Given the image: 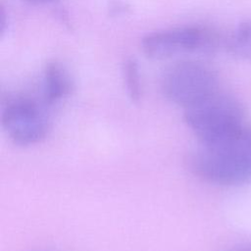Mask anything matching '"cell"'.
Returning a JSON list of instances; mask_svg holds the SVG:
<instances>
[{
    "label": "cell",
    "mask_w": 251,
    "mask_h": 251,
    "mask_svg": "<svg viewBox=\"0 0 251 251\" xmlns=\"http://www.w3.org/2000/svg\"><path fill=\"white\" fill-rule=\"evenodd\" d=\"M244 108L234 97L216 91L184 109V122L204 146L224 145L244 136Z\"/></svg>",
    "instance_id": "cell-1"
},
{
    "label": "cell",
    "mask_w": 251,
    "mask_h": 251,
    "mask_svg": "<svg viewBox=\"0 0 251 251\" xmlns=\"http://www.w3.org/2000/svg\"><path fill=\"white\" fill-rule=\"evenodd\" d=\"M245 132V131H244ZM198 177L221 185H238L251 179V148L244 140L195 150L186 160Z\"/></svg>",
    "instance_id": "cell-2"
},
{
    "label": "cell",
    "mask_w": 251,
    "mask_h": 251,
    "mask_svg": "<svg viewBox=\"0 0 251 251\" xmlns=\"http://www.w3.org/2000/svg\"><path fill=\"white\" fill-rule=\"evenodd\" d=\"M161 86L169 101L185 109L218 91V77L205 64L182 61L166 70Z\"/></svg>",
    "instance_id": "cell-3"
},
{
    "label": "cell",
    "mask_w": 251,
    "mask_h": 251,
    "mask_svg": "<svg viewBox=\"0 0 251 251\" xmlns=\"http://www.w3.org/2000/svg\"><path fill=\"white\" fill-rule=\"evenodd\" d=\"M219 46L215 32L201 26H183L148 33L141 40V49L150 59L163 60L188 53H213Z\"/></svg>",
    "instance_id": "cell-4"
},
{
    "label": "cell",
    "mask_w": 251,
    "mask_h": 251,
    "mask_svg": "<svg viewBox=\"0 0 251 251\" xmlns=\"http://www.w3.org/2000/svg\"><path fill=\"white\" fill-rule=\"evenodd\" d=\"M2 126L11 140L22 146L35 144L48 133L49 122L39 105L21 97L10 101L1 116Z\"/></svg>",
    "instance_id": "cell-5"
},
{
    "label": "cell",
    "mask_w": 251,
    "mask_h": 251,
    "mask_svg": "<svg viewBox=\"0 0 251 251\" xmlns=\"http://www.w3.org/2000/svg\"><path fill=\"white\" fill-rule=\"evenodd\" d=\"M71 76L59 62L50 61L46 64L43 75V95L47 104H53L70 93Z\"/></svg>",
    "instance_id": "cell-6"
},
{
    "label": "cell",
    "mask_w": 251,
    "mask_h": 251,
    "mask_svg": "<svg viewBox=\"0 0 251 251\" xmlns=\"http://www.w3.org/2000/svg\"><path fill=\"white\" fill-rule=\"evenodd\" d=\"M228 49L237 59L251 61V20L238 25L229 39Z\"/></svg>",
    "instance_id": "cell-7"
},
{
    "label": "cell",
    "mask_w": 251,
    "mask_h": 251,
    "mask_svg": "<svg viewBox=\"0 0 251 251\" xmlns=\"http://www.w3.org/2000/svg\"><path fill=\"white\" fill-rule=\"evenodd\" d=\"M123 74L129 98L133 102L139 101L141 97V84L138 64L134 58H127L125 61Z\"/></svg>",
    "instance_id": "cell-8"
},
{
    "label": "cell",
    "mask_w": 251,
    "mask_h": 251,
    "mask_svg": "<svg viewBox=\"0 0 251 251\" xmlns=\"http://www.w3.org/2000/svg\"><path fill=\"white\" fill-rule=\"evenodd\" d=\"M5 26H6V15H5V11H4L3 7H1V10H0V30H1V34L4 33Z\"/></svg>",
    "instance_id": "cell-9"
},
{
    "label": "cell",
    "mask_w": 251,
    "mask_h": 251,
    "mask_svg": "<svg viewBox=\"0 0 251 251\" xmlns=\"http://www.w3.org/2000/svg\"><path fill=\"white\" fill-rule=\"evenodd\" d=\"M25 1H29L32 3H49V2H54L56 0H25Z\"/></svg>",
    "instance_id": "cell-10"
}]
</instances>
